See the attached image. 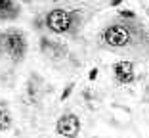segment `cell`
Returning <instances> with one entry per match:
<instances>
[{
	"label": "cell",
	"instance_id": "cell-1",
	"mask_svg": "<svg viewBox=\"0 0 149 138\" xmlns=\"http://www.w3.org/2000/svg\"><path fill=\"white\" fill-rule=\"evenodd\" d=\"M134 19H123L118 23H109V25L101 31V42L105 48L111 50H120V48H128V46L136 40L138 35H143V29H141L138 23H132Z\"/></svg>",
	"mask_w": 149,
	"mask_h": 138
},
{
	"label": "cell",
	"instance_id": "cell-2",
	"mask_svg": "<svg viewBox=\"0 0 149 138\" xmlns=\"http://www.w3.org/2000/svg\"><path fill=\"white\" fill-rule=\"evenodd\" d=\"M27 50H29V44L21 29L10 27V29L0 31V54L2 56L10 58L15 63H21L27 56Z\"/></svg>",
	"mask_w": 149,
	"mask_h": 138
},
{
	"label": "cell",
	"instance_id": "cell-3",
	"mask_svg": "<svg viewBox=\"0 0 149 138\" xmlns=\"http://www.w3.org/2000/svg\"><path fill=\"white\" fill-rule=\"evenodd\" d=\"M79 25H80L79 12H69L63 8L50 10L44 18V27L56 35H73Z\"/></svg>",
	"mask_w": 149,
	"mask_h": 138
},
{
	"label": "cell",
	"instance_id": "cell-4",
	"mask_svg": "<svg viewBox=\"0 0 149 138\" xmlns=\"http://www.w3.org/2000/svg\"><path fill=\"white\" fill-rule=\"evenodd\" d=\"M56 132L63 138H74L80 134V121L74 113H63L56 123Z\"/></svg>",
	"mask_w": 149,
	"mask_h": 138
},
{
	"label": "cell",
	"instance_id": "cell-5",
	"mask_svg": "<svg viewBox=\"0 0 149 138\" xmlns=\"http://www.w3.org/2000/svg\"><path fill=\"white\" fill-rule=\"evenodd\" d=\"M40 48H42L44 56H46L48 60H52V62H61V60L67 56V48L61 44V42L52 40V39H46V36L40 39Z\"/></svg>",
	"mask_w": 149,
	"mask_h": 138
},
{
	"label": "cell",
	"instance_id": "cell-6",
	"mask_svg": "<svg viewBox=\"0 0 149 138\" xmlns=\"http://www.w3.org/2000/svg\"><path fill=\"white\" fill-rule=\"evenodd\" d=\"M113 75H115V81H117L118 85H123V86L134 83V79H136V75H134V63L126 62V60L117 62L113 65Z\"/></svg>",
	"mask_w": 149,
	"mask_h": 138
},
{
	"label": "cell",
	"instance_id": "cell-7",
	"mask_svg": "<svg viewBox=\"0 0 149 138\" xmlns=\"http://www.w3.org/2000/svg\"><path fill=\"white\" fill-rule=\"evenodd\" d=\"M19 12V4L15 0H0V21H13L17 19Z\"/></svg>",
	"mask_w": 149,
	"mask_h": 138
},
{
	"label": "cell",
	"instance_id": "cell-8",
	"mask_svg": "<svg viewBox=\"0 0 149 138\" xmlns=\"http://www.w3.org/2000/svg\"><path fill=\"white\" fill-rule=\"evenodd\" d=\"M12 129V111L4 102L0 104V132H8Z\"/></svg>",
	"mask_w": 149,
	"mask_h": 138
},
{
	"label": "cell",
	"instance_id": "cell-9",
	"mask_svg": "<svg viewBox=\"0 0 149 138\" xmlns=\"http://www.w3.org/2000/svg\"><path fill=\"white\" fill-rule=\"evenodd\" d=\"M73 90H74V85H73V83H69V85H67L65 88H63V92H61V98H59V100H61V102L69 100V96L73 94Z\"/></svg>",
	"mask_w": 149,
	"mask_h": 138
},
{
	"label": "cell",
	"instance_id": "cell-10",
	"mask_svg": "<svg viewBox=\"0 0 149 138\" xmlns=\"http://www.w3.org/2000/svg\"><path fill=\"white\" fill-rule=\"evenodd\" d=\"M123 19H136V13L132 12V10H120V13H118Z\"/></svg>",
	"mask_w": 149,
	"mask_h": 138
},
{
	"label": "cell",
	"instance_id": "cell-11",
	"mask_svg": "<svg viewBox=\"0 0 149 138\" xmlns=\"http://www.w3.org/2000/svg\"><path fill=\"white\" fill-rule=\"evenodd\" d=\"M96 77H97V67H92V71H90L88 79H90V81H96Z\"/></svg>",
	"mask_w": 149,
	"mask_h": 138
},
{
	"label": "cell",
	"instance_id": "cell-12",
	"mask_svg": "<svg viewBox=\"0 0 149 138\" xmlns=\"http://www.w3.org/2000/svg\"><path fill=\"white\" fill-rule=\"evenodd\" d=\"M123 2H124V0H109V6H111V8H118Z\"/></svg>",
	"mask_w": 149,
	"mask_h": 138
},
{
	"label": "cell",
	"instance_id": "cell-13",
	"mask_svg": "<svg viewBox=\"0 0 149 138\" xmlns=\"http://www.w3.org/2000/svg\"><path fill=\"white\" fill-rule=\"evenodd\" d=\"M23 2H31V0H23Z\"/></svg>",
	"mask_w": 149,
	"mask_h": 138
}]
</instances>
